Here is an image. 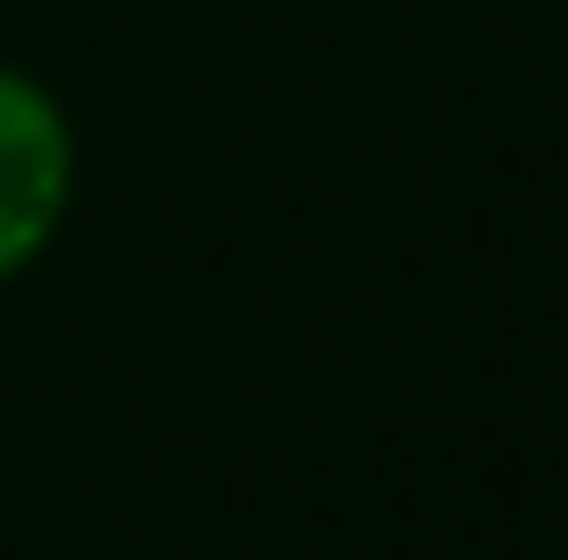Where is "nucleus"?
I'll return each instance as SVG.
<instances>
[{"label": "nucleus", "instance_id": "nucleus-1", "mask_svg": "<svg viewBox=\"0 0 568 560\" xmlns=\"http://www.w3.org/2000/svg\"><path fill=\"white\" fill-rule=\"evenodd\" d=\"M67 190H74L67 115L50 108V91L0 67V281L42 256V240L67 215Z\"/></svg>", "mask_w": 568, "mask_h": 560}]
</instances>
